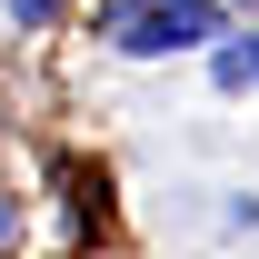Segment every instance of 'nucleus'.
Here are the masks:
<instances>
[{
    "label": "nucleus",
    "mask_w": 259,
    "mask_h": 259,
    "mask_svg": "<svg viewBox=\"0 0 259 259\" xmlns=\"http://www.w3.org/2000/svg\"><path fill=\"white\" fill-rule=\"evenodd\" d=\"M220 30H229L220 0H140V10L110 20V50L120 60H169V50H199V40H220Z\"/></svg>",
    "instance_id": "f257e3e1"
},
{
    "label": "nucleus",
    "mask_w": 259,
    "mask_h": 259,
    "mask_svg": "<svg viewBox=\"0 0 259 259\" xmlns=\"http://www.w3.org/2000/svg\"><path fill=\"white\" fill-rule=\"evenodd\" d=\"M50 10H60V0H10V20H20V30H40Z\"/></svg>",
    "instance_id": "f03ea898"
},
{
    "label": "nucleus",
    "mask_w": 259,
    "mask_h": 259,
    "mask_svg": "<svg viewBox=\"0 0 259 259\" xmlns=\"http://www.w3.org/2000/svg\"><path fill=\"white\" fill-rule=\"evenodd\" d=\"M10 239H20V199H0V249H10Z\"/></svg>",
    "instance_id": "7ed1b4c3"
},
{
    "label": "nucleus",
    "mask_w": 259,
    "mask_h": 259,
    "mask_svg": "<svg viewBox=\"0 0 259 259\" xmlns=\"http://www.w3.org/2000/svg\"><path fill=\"white\" fill-rule=\"evenodd\" d=\"M249 90H259V30H249Z\"/></svg>",
    "instance_id": "20e7f679"
}]
</instances>
